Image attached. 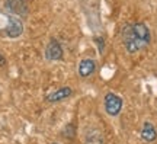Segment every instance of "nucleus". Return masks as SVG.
Instances as JSON below:
<instances>
[{"label":"nucleus","instance_id":"nucleus-1","mask_svg":"<svg viewBox=\"0 0 157 144\" xmlns=\"http://www.w3.org/2000/svg\"><path fill=\"white\" fill-rule=\"evenodd\" d=\"M121 38H122V44L125 50L134 54L138 53L143 48H146L150 44V29L147 28L146 23L143 22H135V23H127L121 31Z\"/></svg>","mask_w":157,"mask_h":144},{"label":"nucleus","instance_id":"nucleus-2","mask_svg":"<svg viewBox=\"0 0 157 144\" xmlns=\"http://www.w3.org/2000/svg\"><path fill=\"white\" fill-rule=\"evenodd\" d=\"M0 33L7 38H19L23 33V22L15 13L0 12Z\"/></svg>","mask_w":157,"mask_h":144},{"label":"nucleus","instance_id":"nucleus-3","mask_svg":"<svg viewBox=\"0 0 157 144\" xmlns=\"http://www.w3.org/2000/svg\"><path fill=\"white\" fill-rule=\"evenodd\" d=\"M122 109V99L115 93H108L105 96V111L108 115L117 116Z\"/></svg>","mask_w":157,"mask_h":144},{"label":"nucleus","instance_id":"nucleus-4","mask_svg":"<svg viewBox=\"0 0 157 144\" xmlns=\"http://www.w3.org/2000/svg\"><path fill=\"white\" fill-rule=\"evenodd\" d=\"M63 56H64V53H63L60 42L52 38L45 47V58L50 61H58L63 58Z\"/></svg>","mask_w":157,"mask_h":144},{"label":"nucleus","instance_id":"nucleus-5","mask_svg":"<svg viewBox=\"0 0 157 144\" xmlns=\"http://www.w3.org/2000/svg\"><path fill=\"white\" fill-rule=\"evenodd\" d=\"M70 95H71V89L70 88H61V89L54 90V92H51L50 95H47L45 100H47V102H50V103H56V102H60V100L67 99Z\"/></svg>","mask_w":157,"mask_h":144},{"label":"nucleus","instance_id":"nucleus-6","mask_svg":"<svg viewBox=\"0 0 157 144\" xmlns=\"http://www.w3.org/2000/svg\"><path fill=\"white\" fill-rule=\"evenodd\" d=\"M96 70V63L90 58H86V60H82L80 64H78V74L82 77H89L92 76Z\"/></svg>","mask_w":157,"mask_h":144},{"label":"nucleus","instance_id":"nucleus-7","mask_svg":"<svg viewBox=\"0 0 157 144\" xmlns=\"http://www.w3.org/2000/svg\"><path fill=\"white\" fill-rule=\"evenodd\" d=\"M6 7L15 15H26V0H6Z\"/></svg>","mask_w":157,"mask_h":144},{"label":"nucleus","instance_id":"nucleus-8","mask_svg":"<svg viewBox=\"0 0 157 144\" xmlns=\"http://www.w3.org/2000/svg\"><path fill=\"white\" fill-rule=\"evenodd\" d=\"M141 138L144 140L146 143H153V141H156L157 131H156V128H154V125H153L151 122H144L143 130H141Z\"/></svg>","mask_w":157,"mask_h":144},{"label":"nucleus","instance_id":"nucleus-9","mask_svg":"<svg viewBox=\"0 0 157 144\" xmlns=\"http://www.w3.org/2000/svg\"><path fill=\"white\" fill-rule=\"evenodd\" d=\"M95 41L98 42V47H99V53H103V47H105V42L102 38H95Z\"/></svg>","mask_w":157,"mask_h":144},{"label":"nucleus","instance_id":"nucleus-10","mask_svg":"<svg viewBox=\"0 0 157 144\" xmlns=\"http://www.w3.org/2000/svg\"><path fill=\"white\" fill-rule=\"evenodd\" d=\"M6 64V60H5V57L2 56V54H0V67H3Z\"/></svg>","mask_w":157,"mask_h":144},{"label":"nucleus","instance_id":"nucleus-11","mask_svg":"<svg viewBox=\"0 0 157 144\" xmlns=\"http://www.w3.org/2000/svg\"><path fill=\"white\" fill-rule=\"evenodd\" d=\"M51 144H58V143H51Z\"/></svg>","mask_w":157,"mask_h":144}]
</instances>
